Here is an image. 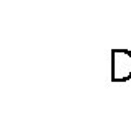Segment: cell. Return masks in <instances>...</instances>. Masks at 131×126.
<instances>
[{"instance_id":"1","label":"cell","mask_w":131,"mask_h":126,"mask_svg":"<svg viewBox=\"0 0 131 126\" xmlns=\"http://www.w3.org/2000/svg\"><path fill=\"white\" fill-rule=\"evenodd\" d=\"M131 79V51L113 49L112 51V80L126 82Z\"/></svg>"}]
</instances>
